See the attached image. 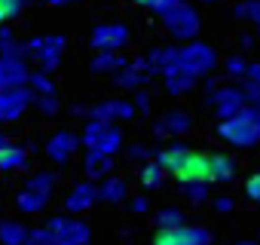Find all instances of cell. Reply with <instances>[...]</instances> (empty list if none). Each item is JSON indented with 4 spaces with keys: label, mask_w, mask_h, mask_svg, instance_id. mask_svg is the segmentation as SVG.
Instances as JSON below:
<instances>
[{
    "label": "cell",
    "mask_w": 260,
    "mask_h": 245,
    "mask_svg": "<svg viewBox=\"0 0 260 245\" xmlns=\"http://www.w3.org/2000/svg\"><path fill=\"white\" fill-rule=\"evenodd\" d=\"M166 169L156 163V160H150V163H144L141 166V172H138V178H141V184L147 187V190H156V187H162V181H166Z\"/></svg>",
    "instance_id": "obj_27"
},
{
    "label": "cell",
    "mask_w": 260,
    "mask_h": 245,
    "mask_svg": "<svg viewBox=\"0 0 260 245\" xmlns=\"http://www.w3.org/2000/svg\"><path fill=\"white\" fill-rule=\"evenodd\" d=\"M181 193H184L187 202H193V205L208 202V184H181Z\"/></svg>",
    "instance_id": "obj_32"
},
{
    "label": "cell",
    "mask_w": 260,
    "mask_h": 245,
    "mask_svg": "<svg viewBox=\"0 0 260 245\" xmlns=\"http://www.w3.org/2000/svg\"><path fill=\"white\" fill-rule=\"evenodd\" d=\"M52 190H55V175L52 172H40V175H31L28 184L19 190L16 196V208L25 211V215H40L49 199H52Z\"/></svg>",
    "instance_id": "obj_3"
},
{
    "label": "cell",
    "mask_w": 260,
    "mask_h": 245,
    "mask_svg": "<svg viewBox=\"0 0 260 245\" xmlns=\"http://www.w3.org/2000/svg\"><path fill=\"white\" fill-rule=\"evenodd\" d=\"M83 144H86V150H98V154L113 157L122 147V132H119V126H113V122L89 119L86 129H83Z\"/></svg>",
    "instance_id": "obj_5"
},
{
    "label": "cell",
    "mask_w": 260,
    "mask_h": 245,
    "mask_svg": "<svg viewBox=\"0 0 260 245\" xmlns=\"http://www.w3.org/2000/svg\"><path fill=\"white\" fill-rule=\"evenodd\" d=\"M92 49H98V52H119L125 43H128V28L125 25H98L95 31H92Z\"/></svg>",
    "instance_id": "obj_14"
},
{
    "label": "cell",
    "mask_w": 260,
    "mask_h": 245,
    "mask_svg": "<svg viewBox=\"0 0 260 245\" xmlns=\"http://www.w3.org/2000/svg\"><path fill=\"white\" fill-rule=\"evenodd\" d=\"M181 4H184V0H153L150 10H153L156 16H166V13H172L175 7H181Z\"/></svg>",
    "instance_id": "obj_36"
},
{
    "label": "cell",
    "mask_w": 260,
    "mask_h": 245,
    "mask_svg": "<svg viewBox=\"0 0 260 245\" xmlns=\"http://www.w3.org/2000/svg\"><path fill=\"white\" fill-rule=\"evenodd\" d=\"M31 74L34 71L28 68V55H0V92L16 89V86H28Z\"/></svg>",
    "instance_id": "obj_12"
},
{
    "label": "cell",
    "mask_w": 260,
    "mask_h": 245,
    "mask_svg": "<svg viewBox=\"0 0 260 245\" xmlns=\"http://www.w3.org/2000/svg\"><path fill=\"white\" fill-rule=\"evenodd\" d=\"M132 4H141V7H150V4H153V0H132Z\"/></svg>",
    "instance_id": "obj_44"
},
{
    "label": "cell",
    "mask_w": 260,
    "mask_h": 245,
    "mask_svg": "<svg viewBox=\"0 0 260 245\" xmlns=\"http://www.w3.org/2000/svg\"><path fill=\"white\" fill-rule=\"evenodd\" d=\"M236 19H245V22L257 25V31H260V0H245V4H239Z\"/></svg>",
    "instance_id": "obj_30"
},
{
    "label": "cell",
    "mask_w": 260,
    "mask_h": 245,
    "mask_svg": "<svg viewBox=\"0 0 260 245\" xmlns=\"http://www.w3.org/2000/svg\"><path fill=\"white\" fill-rule=\"evenodd\" d=\"M132 211H138V215L147 211V199H144V196H141V199H132Z\"/></svg>",
    "instance_id": "obj_40"
},
{
    "label": "cell",
    "mask_w": 260,
    "mask_h": 245,
    "mask_svg": "<svg viewBox=\"0 0 260 245\" xmlns=\"http://www.w3.org/2000/svg\"><path fill=\"white\" fill-rule=\"evenodd\" d=\"M135 113V104L125 98H113V101H101L89 110V119H104V122H122Z\"/></svg>",
    "instance_id": "obj_17"
},
{
    "label": "cell",
    "mask_w": 260,
    "mask_h": 245,
    "mask_svg": "<svg viewBox=\"0 0 260 245\" xmlns=\"http://www.w3.org/2000/svg\"><path fill=\"white\" fill-rule=\"evenodd\" d=\"M28 7V0H0V25H7L13 19H19Z\"/></svg>",
    "instance_id": "obj_28"
},
{
    "label": "cell",
    "mask_w": 260,
    "mask_h": 245,
    "mask_svg": "<svg viewBox=\"0 0 260 245\" xmlns=\"http://www.w3.org/2000/svg\"><path fill=\"white\" fill-rule=\"evenodd\" d=\"M251 110H254V116H257V122H260V101H257V104H251Z\"/></svg>",
    "instance_id": "obj_43"
},
{
    "label": "cell",
    "mask_w": 260,
    "mask_h": 245,
    "mask_svg": "<svg viewBox=\"0 0 260 245\" xmlns=\"http://www.w3.org/2000/svg\"><path fill=\"white\" fill-rule=\"evenodd\" d=\"M64 46H68V40H64V37H58V34L34 37V40H28V58H31V62H37V71L52 74V71L58 68L61 55H64Z\"/></svg>",
    "instance_id": "obj_6"
},
{
    "label": "cell",
    "mask_w": 260,
    "mask_h": 245,
    "mask_svg": "<svg viewBox=\"0 0 260 245\" xmlns=\"http://www.w3.org/2000/svg\"><path fill=\"white\" fill-rule=\"evenodd\" d=\"M31 104H34V89L31 86L4 89L0 92V122H16Z\"/></svg>",
    "instance_id": "obj_10"
},
{
    "label": "cell",
    "mask_w": 260,
    "mask_h": 245,
    "mask_svg": "<svg viewBox=\"0 0 260 245\" xmlns=\"http://www.w3.org/2000/svg\"><path fill=\"white\" fill-rule=\"evenodd\" d=\"M162 22H166V31H169L172 37H178V40H193V37L199 34V28H202L199 13H196L193 7H187V4H181V7H175L172 13H166Z\"/></svg>",
    "instance_id": "obj_8"
},
{
    "label": "cell",
    "mask_w": 260,
    "mask_h": 245,
    "mask_svg": "<svg viewBox=\"0 0 260 245\" xmlns=\"http://www.w3.org/2000/svg\"><path fill=\"white\" fill-rule=\"evenodd\" d=\"M190 126H193L190 113H184V110H169V113H162L159 122H156V135H159V138H178V135L190 132Z\"/></svg>",
    "instance_id": "obj_18"
},
{
    "label": "cell",
    "mask_w": 260,
    "mask_h": 245,
    "mask_svg": "<svg viewBox=\"0 0 260 245\" xmlns=\"http://www.w3.org/2000/svg\"><path fill=\"white\" fill-rule=\"evenodd\" d=\"M156 71H153V65H150V58L144 55V58H135V62H128L113 80H116V86L119 89H144L147 83H150V77H153Z\"/></svg>",
    "instance_id": "obj_13"
},
{
    "label": "cell",
    "mask_w": 260,
    "mask_h": 245,
    "mask_svg": "<svg viewBox=\"0 0 260 245\" xmlns=\"http://www.w3.org/2000/svg\"><path fill=\"white\" fill-rule=\"evenodd\" d=\"M233 178H236V163L230 157H223V154H211V181L226 184Z\"/></svg>",
    "instance_id": "obj_26"
},
{
    "label": "cell",
    "mask_w": 260,
    "mask_h": 245,
    "mask_svg": "<svg viewBox=\"0 0 260 245\" xmlns=\"http://www.w3.org/2000/svg\"><path fill=\"white\" fill-rule=\"evenodd\" d=\"M181 224H184L181 208H162V211H156V227L159 230H172V227H181Z\"/></svg>",
    "instance_id": "obj_31"
},
{
    "label": "cell",
    "mask_w": 260,
    "mask_h": 245,
    "mask_svg": "<svg viewBox=\"0 0 260 245\" xmlns=\"http://www.w3.org/2000/svg\"><path fill=\"white\" fill-rule=\"evenodd\" d=\"M217 135H220L226 144L242 147V150H245V147L260 144V122H257V116H254L251 104H248L242 113H236V116H230V119H220Z\"/></svg>",
    "instance_id": "obj_2"
},
{
    "label": "cell",
    "mask_w": 260,
    "mask_h": 245,
    "mask_svg": "<svg viewBox=\"0 0 260 245\" xmlns=\"http://www.w3.org/2000/svg\"><path fill=\"white\" fill-rule=\"evenodd\" d=\"M28 86L34 89V95H55V83H52V77L46 71H34Z\"/></svg>",
    "instance_id": "obj_29"
},
{
    "label": "cell",
    "mask_w": 260,
    "mask_h": 245,
    "mask_svg": "<svg viewBox=\"0 0 260 245\" xmlns=\"http://www.w3.org/2000/svg\"><path fill=\"white\" fill-rule=\"evenodd\" d=\"M128 157H132V160H147V147L144 144H135L132 150H128Z\"/></svg>",
    "instance_id": "obj_39"
},
{
    "label": "cell",
    "mask_w": 260,
    "mask_h": 245,
    "mask_svg": "<svg viewBox=\"0 0 260 245\" xmlns=\"http://www.w3.org/2000/svg\"><path fill=\"white\" fill-rule=\"evenodd\" d=\"M43 4H49V7H61V4H77V0H43Z\"/></svg>",
    "instance_id": "obj_41"
},
{
    "label": "cell",
    "mask_w": 260,
    "mask_h": 245,
    "mask_svg": "<svg viewBox=\"0 0 260 245\" xmlns=\"http://www.w3.org/2000/svg\"><path fill=\"white\" fill-rule=\"evenodd\" d=\"M28 169V147L22 144H10L0 150V172L13 175V172H25Z\"/></svg>",
    "instance_id": "obj_20"
},
{
    "label": "cell",
    "mask_w": 260,
    "mask_h": 245,
    "mask_svg": "<svg viewBox=\"0 0 260 245\" xmlns=\"http://www.w3.org/2000/svg\"><path fill=\"white\" fill-rule=\"evenodd\" d=\"M245 196H248L254 205H260V172H254V175L245 181Z\"/></svg>",
    "instance_id": "obj_35"
},
{
    "label": "cell",
    "mask_w": 260,
    "mask_h": 245,
    "mask_svg": "<svg viewBox=\"0 0 260 245\" xmlns=\"http://www.w3.org/2000/svg\"><path fill=\"white\" fill-rule=\"evenodd\" d=\"M175 68L190 74V77H196V80H202V77H208L217 68V55H214V49L208 43H187V46L178 49V65Z\"/></svg>",
    "instance_id": "obj_4"
},
{
    "label": "cell",
    "mask_w": 260,
    "mask_h": 245,
    "mask_svg": "<svg viewBox=\"0 0 260 245\" xmlns=\"http://www.w3.org/2000/svg\"><path fill=\"white\" fill-rule=\"evenodd\" d=\"M248 65L251 62H245V58H239V55H233V58H226V77H233V80H245V74H248Z\"/></svg>",
    "instance_id": "obj_33"
},
{
    "label": "cell",
    "mask_w": 260,
    "mask_h": 245,
    "mask_svg": "<svg viewBox=\"0 0 260 245\" xmlns=\"http://www.w3.org/2000/svg\"><path fill=\"white\" fill-rule=\"evenodd\" d=\"M77 147H80V138L74 135V132H55L49 141H46V157L55 163V166H64V163H71L74 160V154H77Z\"/></svg>",
    "instance_id": "obj_15"
},
{
    "label": "cell",
    "mask_w": 260,
    "mask_h": 245,
    "mask_svg": "<svg viewBox=\"0 0 260 245\" xmlns=\"http://www.w3.org/2000/svg\"><path fill=\"white\" fill-rule=\"evenodd\" d=\"M135 110H150V95L144 89H138V95H135Z\"/></svg>",
    "instance_id": "obj_37"
},
{
    "label": "cell",
    "mask_w": 260,
    "mask_h": 245,
    "mask_svg": "<svg viewBox=\"0 0 260 245\" xmlns=\"http://www.w3.org/2000/svg\"><path fill=\"white\" fill-rule=\"evenodd\" d=\"M153 245H211V233L196 224H181L172 230H156Z\"/></svg>",
    "instance_id": "obj_9"
},
{
    "label": "cell",
    "mask_w": 260,
    "mask_h": 245,
    "mask_svg": "<svg viewBox=\"0 0 260 245\" xmlns=\"http://www.w3.org/2000/svg\"><path fill=\"white\" fill-rule=\"evenodd\" d=\"M128 62L119 55V52H98L95 62H92V71L95 74H119Z\"/></svg>",
    "instance_id": "obj_25"
},
{
    "label": "cell",
    "mask_w": 260,
    "mask_h": 245,
    "mask_svg": "<svg viewBox=\"0 0 260 245\" xmlns=\"http://www.w3.org/2000/svg\"><path fill=\"white\" fill-rule=\"evenodd\" d=\"M208 104L217 110L220 119H230V116H236V113H242L248 107V95L239 86H220V89H214L208 95Z\"/></svg>",
    "instance_id": "obj_11"
},
{
    "label": "cell",
    "mask_w": 260,
    "mask_h": 245,
    "mask_svg": "<svg viewBox=\"0 0 260 245\" xmlns=\"http://www.w3.org/2000/svg\"><path fill=\"white\" fill-rule=\"evenodd\" d=\"M92 230L86 221H80L77 215H58L52 221H46V227L31 230L25 245H89Z\"/></svg>",
    "instance_id": "obj_1"
},
{
    "label": "cell",
    "mask_w": 260,
    "mask_h": 245,
    "mask_svg": "<svg viewBox=\"0 0 260 245\" xmlns=\"http://www.w3.org/2000/svg\"><path fill=\"white\" fill-rule=\"evenodd\" d=\"M34 104H37L40 113H46V116L58 113V95H34Z\"/></svg>",
    "instance_id": "obj_34"
},
{
    "label": "cell",
    "mask_w": 260,
    "mask_h": 245,
    "mask_svg": "<svg viewBox=\"0 0 260 245\" xmlns=\"http://www.w3.org/2000/svg\"><path fill=\"white\" fill-rule=\"evenodd\" d=\"M10 144H13V141H10V138H7L4 132H0V150H4V147H10Z\"/></svg>",
    "instance_id": "obj_42"
},
{
    "label": "cell",
    "mask_w": 260,
    "mask_h": 245,
    "mask_svg": "<svg viewBox=\"0 0 260 245\" xmlns=\"http://www.w3.org/2000/svg\"><path fill=\"white\" fill-rule=\"evenodd\" d=\"M162 80H166V89L172 92V95H184V92H190L199 80L196 77H190V74H184V71H178V68H172L169 74H162Z\"/></svg>",
    "instance_id": "obj_23"
},
{
    "label": "cell",
    "mask_w": 260,
    "mask_h": 245,
    "mask_svg": "<svg viewBox=\"0 0 260 245\" xmlns=\"http://www.w3.org/2000/svg\"><path fill=\"white\" fill-rule=\"evenodd\" d=\"M202 4H217V0H202Z\"/></svg>",
    "instance_id": "obj_46"
},
{
    "label": "cell",
    "mask_w": 260,
    "mask_h": 245,
    "mask_svg": "<svg viewBox=\"0 0 260 245\" xmlns=\"http://www.w3.org/2000/svg\"><path fill=\"white\" fill-rule=\"evenodd\" d=\"M125 193H128V187H125V181L122 178H116V175H110V178H104L101 184H98V202H122L125 199Z\"/></svg>",
    "instance_id": "obj_21"
},
{
    "label": "cell",
    "mask_w": 260,
    "mask_h": 245,
    "mask_svg": "<svg viewBox=\"0 0 260 245\" xmlns=\"http://www.w3.org/2000/svg\"><path fill=\"white\" fill-rule=\"evenodd\" d=\"M181 184H211V154H196L187 147L184 160L172 172Z\"/></svg>",
    "instance_id": "obj_7"
},
{
    "label": "cell",
    "mask_w": 260,
    "mask_h": 245,
    "mask_svg": "<svg viewBox=\"0 0 260 245\" xmlns=\"http://www.w3.org/2000/svg\"><path fill=\"white\" fill-rule=\"evenodd\" d=\"M98 202V184L95 181H80L68 196H64V211L68 215H83Z\"/></svg>",
    "instance_id": "obj_16"
},
{
    "label": "cell",
    "mask_w": 260,
    "mask_h": 245,
    "mask_svg": "<svg viewBox=\"0 0 260 245\" xmlns=\"http://www.w3.org/2000/svg\"><path fill=\"white\" fill-rule=\"evenodd\" d=\"M83 169H86L89 181H104V178H110V172H113V157L98 154V150H86Z\"/></svg>",
    "instance_id": "obj_19"
},
{
    "label": "cell",
    "mask_w": 260,
    "mask_h": 245,
    "mask_svg": "<svg viewBox=\"0 0 260 245\" xmlns=\"http://www.w3.org/2000/svg\"><path fill=\"white\" fill-rule=\"evenodd\" d=\"M31 236V230L19 221H0V245H25Z\"/></svg>",
    "instance_id": "obj_22"
},
{
    "label": "cell",
    "mask_w": 260,
    "mask_h": 245,
    "mask_svg": "<svg viewBox=\"0 0 260 245\" xmlns=\"http://www.w3.org/2000/svg\"><path fill=\"white\" fill-rule=\"evenodd\" d=\"M214 208L223 215V211H233V199H226V196H220V199H214Z\"/></svg>",
    "instance_id": "obj_38"
},
{
    "label": "cell",
    "mask_w": 260,
    "mask_h": 245,
    "mask_svg": "<svg viewBox=\"0 0 260 245\" xmlns=\"http://www.w3.org/2000/svg\"><path fill=\"white\" fill-rule=\"evenodd\" d=\"M0 55H28V43H22L10 25H0Z\"/></svg>",
    "instance_id": "obj_24"
},
{
    "label": "cell",
    "mask_w": 260,
    "mask_h": 245,
    "mask_svg": "<svg viewBox=\"0 0 260 245\" xmlns=\"http://www.w3.org/2000/svg\"><path fill=\"white\" fill-rule=\"evenodd\" d=\"M236 245H254V242H236Z\"/></svg>",
    "instance_id": "obj_45"
}]
</instances>
